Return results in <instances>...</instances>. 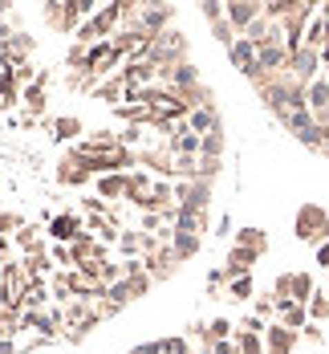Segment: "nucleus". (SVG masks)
Segmentation results:
<instances>
[{
    "mask_svg": "<svg viewBox=\"0 0 329 354\" xmlns=\"http://www.w3.org/2000/svg\"><path fill=\"white\" fill-rule=\"evenodd\" d=\"M187 53H191V41H187V33L171 25L167 33L154 37V41L146 45L139 57H143V62H150V66H154V73H159V70H171V66H183V62H187Z\"/></svg>",
    "mask_w": 329,
    "mask_h": 354,
    "instance_id": "f257e3e1",
    "label": "nucleus"
},
{
    "mask_svg": "<svg viewBox=\"0 0 329 354\" xmlns=\"http://www.w3.org/2000/svg\"><path fill=\"white\" fill-rule=\"evenodd\" d=\"M94 8L98 4H90V0H49V4H41V21L57 33L73 37L86 25V17H94Z\"/></svg>",
    "mask_w": 329,
    "mask_h": 354,
    "instance_id": "f03ea898",
    "label": "nucleus"
},
{
    "mask_svg": "<svg viewBox=\"0 0 329 354\" xmlns=\"http://www.w3.org/2000/svg\"><path fill=\"white\" fill-rule=\"evenodd\" d=\"M118 25H122V0L118 4H98L94 8V17H86V25L73 33L77 45H98V41H110V37L118 33Z\"/></svg>",
    "mask_w": 329,
    "mask_h": 354,
    "instance_id": "7ed1b4c3",
    "label": "nucleus"
},
{
    "mask_svg": "<svg viewBox=\"0 0 329 354\" xmlns=\"http://www.w3.org/2000/svg\"><path fill=\"white\" fill-rule=\"evenodd\" d=\"M292 232H297V241H305V245H326L329 241V208H321V204H301L297 208V216H292Z\"/></svg>",
    "mask_w": 329,
    "mask_h": 354,
    "instance_id": "20e7f679",
    "label": "nucleus"
},
{
    "mask_svg": "<svg viewBox=\"0 0 329 354\" xmlns=\"http://www.w3.org/2000/svg\"><path fill=\"white\" fill-rule=\"evenodd\" d=\"M171 192H175V208L179 212H191V216L212 212V183H203V179H175Z\"/></svg>",
    "mask_w": 329,
    "mask_h": 354,
    "instance_id": "39448f33",
    "label": "nucleus"
},
{
    "mask_svg": "<svg viewBox=\"0 0 329 354\" xmlns=\"http://www.w3.org/2000/svg\"><path fill=\"white\" fill-rule=\"evenodd\" d=\"M281 127L289 131L292 139L301 142V147H309V151H321V131H317V122H313V114L301 106V110H289L285 118H281Z\"/></svg>",
    "mask_w": 329,
    "mask_h": 354,
    "instance_id": "423d86ee",
    "label": "nucleus"
},
{
    "mask_svg": "<svg viewBox=\"0 0 329 354\" xmlns=\"http://www.w3.org/2000/svg\"><path fill=\"white\" fill-rule=\"evenodd\" d=\"M81 216L77 212H57L45 220V236H49V245H73L77 236H81Z\"/></svg>",
    "mask_w": 329,
    "mask_h": 354,
    "instance_id": "0eeeda50",
    "label": "nucleus"
},
{
    "mask_svg": "<svg viewBox=\"0 0 329 354\" xmlns=\"http://www.w3.org/2000/svg\"><path fill=\"white\" fill-rule=\"evenodd\" d=\"M292 77V82H301V86H309V82H317L321 77V53L317 49H297V53H289V70H285Z\"/></svg>",
    "mask_w": 329,
    "mask_h": 354,
    "instance_id": "6e6552de",
    "label": "nucleus"
},
{
    "mask_svg": "<svg viewBox=\"0 0 329 354\" xmlns=\"http://www.w3.org/2000/svg\"><path fill=\"white\" fill-rule=\"evenodd\" d=\"M264 17V0H228L223 4V21L236 29V37L244 33L252 21H260Z\"/></svg>",
    "mask_w": 329,
    "mask_h": 354,
    "instance_id": "1a4fd4ad",
    "label": "nucleus"
},
{
    "mask_svg": "<svg viewBox=\"0 0 329 354\" xmlns=\"http://www.w3.org/2000/svg\"><path fill=\"white\" fill-rule=\"evenodd\" d=\"M305 110L313 114L317 131H329V82L326 77H317V82L305 86Z\"/></svg>",
    "mask_w": 329,
    "mask_h": 354,
    "instance_id": "9d476101",
    "label": "nucleus"
},
{
    "mask_svg": "<svg viewBox=\"0 0 329 354\" xmlns=\"http://www.w3.org/2000/svg\"><path fill=\"white\" fill-rule=\"evenodd\" d=\"M143 265H146V273H150V281L159 285V281H171L175 273H179V257L171 252V245H159L150 257H143Z\"/></svg>",
    "mask_w": 329,
    "mask_h": 354,
    "instance_id": "9b49d317",
    "label": "nucleus"
},
{
    "mask_svg": "<svg viewBox=\"0 0 329 354\" xmlns=\"http://www.w3.org/2000/svg\"><path fill=\"white\" fill-rule=\"evenodd\" d=\"M49 82H53L49 70H41L33 86H25V90H21V106H25L29 118H41V114H45V106H49Z\"/></svg>",
    "mask_w": 329,
    "mask_h": 354,
    "instance_id": "f8f14e48",
    "label": "nucleus"
},
{
    "mask_svg": "<svg viewBox=\"0 0 329 354\" xmlns=\"http://www.w3.org/2000/svg\"><path fill=\"white\" fill-rule=\"evenodd\" d=\"M301 346V334L297 330H285L281 322H268L264 326V354H292Z\"/></svg>",
    "mask_w": 329,
    "mask_h": 354,
    "instance_id": "ddd939ff",
    "label": "nucleus"
},
{
    "mask_svg": "<svg viewBox=\"0 0 329 354\" xmlns=\"http://www.w3.org/2000/svg\"><path fill=\"white\" fill-rule=\"evenodd\" d=\"M12 248L21 252V257H33V252H45L49 248V236H45V224H29L25 220V228L12 236Z\"/></svg>",
    "mask_w": 329,
    "mask_h": 354,
    "instance_id": "4468645a",
    "label": "nucleus"
},
{
    "mask_svg": "<svg viewBox=\"0 0 329 354\" xmlns=\"http://www.w3.org/2000/svg\"><path fill=\"white\" fill-rule=\"evenodd\" d=\"M256 252H248V248H228V261H223V273H228V281H236V277H252V269H256Z\"/></svg>",
    "mask_w": 329,
    "mask_h": 354,
    "instance_id": "2eb2a0df",
    "label": "nucleus"
},
{
    "mask_svg": "<svg viewBox=\"0 0 329 354\" xmlns=\"http://www.w3.org/2000/svg\"><path fill=\"white\" fill-rule=\"evenodd\" d=\"M53 179H57V183H66V187H86V183H94V176L81 167V159H77V155H66V159L57 163Z\"/></svg>",
    "mask_w": 329,
    "mask_h": 354,
    "instance_id": "dca6fc26",
    "label": "nucleus"
},
{
    "mask_svg": "<svg viewBox=\"0 0 329 354\" xmlns=\"http://www.w3.org/2000/svg\"><path fill=\"white\" fill-rule=\"evenodd\" d=\"M150 183H154V176H150V171H143V167L126 171V204H134V208L143 212L146 196H150Z\"/></svg>",
    "mask_w": 329,
    "mask_h": 354,
    "instance_id": "f3484780",
    "label": "nucleus"
},
{
    "mask_svg": "<svg viewBox=\"0 0 329 354\" xmlns=\"http://www.w3.org/2000/svg\"><path fill=\"white\" fill-rule=\"evenodd\" d=\"M45 127H49V135H53L57 142H77L81 135H86L81 118H73V114H57V118H49Z\"/></svg>",
    "mask_w": 329,
    "mask_h": 354,
    "instance_id": "a211bd4d",
    "label": "nucleus"
},
{
    "mask_svg": "<svg viewBox=\"0 0 329 354\" xmlns=\"http://www.w3.org/2000/svg\"><path fill=\"white\" fill-rule=\"evenodd\" d=\"M256 66H260V73H285L289 70V49L285 45H264V49H256Z\"/></svg>",
    "mask_w": 329,
    "mask_h": 354,
    "instance_id": "6ab92c4d",
    "label": "nucleus"
},
{
    "mask_svg": "<svg viewBox=\"0 0 329 354\" xmlns=\"http://www.w3.org/2000/svg\"><path fill=\"white\" fill-rule=\"evenodd\" d=\"M223 118H219V106H195L187 118H183V127L191 131V135H208L212 127H219Z\"/></svg>",
    "mask_w": 329,
    "mask_h": 354,
    "instance_id": "aec40b11",
    "label": "nucleus"
},
{
    "mask_svg": "<svg viewBox=\"0 0 329 354\" xmlns=\"http://www.w3.org/2000/svg\"><path fill=\"white\" fill-rule=\"evenodd\" d=\"M53 306V293H49V281H29L25 293H21V310L33 314V310H49Z\"/></svg>",
    "mask_w": 329,
    "mask_h": 354,
    "instance_id": "412c9836",
    "label": "nucleus"
},
{
    "mask_svg": "<svg viewBox=\"0 0 329 354\" xmlns=\"http://www.w3.org/2000/svg\"><path fill=\"white\" fill-rule=\"evenodd\" d=\"M232 245H236V248H248V252H256V257H264V252H268V232H264V228H248V224H244V228H236V232H232Z\"/></svg>",
    "mask_w": 329,
    "mask_h": 354,
    "instance_id": "4be33fe9",
    "label": "nucleus"
},
{
    "mask_svg": "<svg viewBox=\"0 0 329 354\" xmlns=\"http://www.w3.org/2000/svg\"><path fill=\"white\" fill-rule=\"evenodd\" d=\"M94 192H98V200L118 204V200H126V176H98L94 179Z\"/></svg>",
    "mask_w": 329,
    "mask_h": 354,
    "instance_id": "5701e85b",
    "label": "nucleus"
},
{
    "mask_svg": "<svg viewBox=\"0 0 329 354\" xmlns=\"http://www.w3.org/2000/svg\"><path fill=\"white\" fill-rule=\"evenodd\" d=\"M143 354H195V351H191V342L183 334H167V338L143 342Z\"/></svg>",
    "mask_w": 329,
    "mask_h": 354,
    "instance_id": "b1692460",
    "label": "nucleus"
},
{
    "mask_svg": "<svg viewBox=\"0 0 329 354\" xmlns=\"http://www.w3.org/2000/svg\"><path fill=\"white\" fill-rule=\"evenodd\" d=\"M90 94H94L98 102H110V106H122V102H126V86H122V77H118V73L106 77V82H98Z\"/></svg>",
    "mask_w": 329,
    "mask_h": 354,
    "instance_id": "393cba45",
    "label": "nucleus"
},
{
    "mask_svg": "<svg viewBox=\"0 0 329 354\" xmlns=\"http://www.w3.org/2000/svg\"><path fill=\"white\" fill-rule=\"evenodd\" d=\"M199 248H203V236H195V232H175V228H171V252H175L179 261L199 257Z\"/></svg>",
    "mask_w": 329,
    "mask_h": 354,
    "instance_id": "a878e982",
    "label": "nucleus"
},
{
    "mask_svg": "<svg viewBox=\"0 0 329 354\" xmlns=\"http://www.w3.org/2000/svg\"><path fill=\"white\" fill-rule=\"evenodd\" d=\"M277 322H281L285 330H297V334H301V330L309 326V314H305V306H297V301H281V306H277Z\"/></svg>",
    "mask_w": 329,
    "mask_h": 354,
    "instance_id": "bb28decb",
    "label": "nucleus"
},
{
    "mask_svg": "<svg viewBox=\"0 0 329 354\" xmlns=\"http://www.w3.org/2000/svg\"><path fill=\"white\" fill-rule=\"evenodd\" d=\"M228 57H232V66L244 73V77H248V73L256 70V45H248L244 37H236V45L228 49Z\"/></svg>",
    "mask_w": 329,
    "mask_h": 354,
    "instance_id": "cd10ccee",
    "label": "nucleus"
},
{
    "mask_svg": "<svg viewBox=\"0 0 329 354\" xmlns=\"http://www.w3.org/2000/svg\"><path fill=\"white\" fill-rule=\"evenodd\" d=\"M17 106H21V86H17L12 70H0V114H8Z\"/></svg>",
    "mask_w": 329,
    "mask_h": 354,
    "instance_id": "c85d7f7f",
    "label": "nucleus"
},
{
    "mask_svg": "<svg viewBox=\"0 0 329 354\" xmlns=\"http://www.w3.org/2000/svg\"><path fill=\"white\" fill-rule=\"evenodd\" d=\"M236 338V322L232 318H212L203 326V342L208 346H216V342H232Z\"/></svg>",
    "mask_w": 329,
    "mask_h": 354,
    "instance_id": "c756f323",
    "label": "nucleus"
},
{
    "mask_svg": "<svg viewBox=\"0 0 329 354\" xmlns=\"http://www.w3.org/2000/svg\"><path fill=\"white\" fill-rule=\"evenodd\" d=\"M223 147H228L223 122H219V127H212L208 135H199V155H208V159H223Z\"/></svg>",
    "mask_w": 329,
    "mask_h": 354,
    "instance_id": "7c9ffc66",
    "label": "nucleus"
},
{
    "mask_svg": "<svg viewBox=\"0 0 329 354\" xmlns=\"http://www.w3.org/2000/svg\"><path fill=\"white\" fill-rule=\"evenodd\" d=\"M118 252H122V261L143 257V232H139V228H122V232H118Z\"/></svg>",
    "mask_w": 329,
    "mask_h": 354,
    "instance_id": "2f4dec72",
    "label": "nucleus"
},
{
    "mask_svg": "<svg viewBox=\"0 0 329 354\" xmlns=\"http://www.w3.org/2000/svg\"><path fill=\"white\" fill-rule=\"evenodd\" d=\"M313 289H317L313 273H305V269H297V273H292V301H297V306H309Z\"/></svg>",
    "mask_w": 329,
    "mask_h": 354,
    "instance_id": "473e14b6",
    "label": "nucleus"
},
{
    "mask_svg": "<svg viewBox=\"0 0 329 354\" xmlns=\"http://www.w3.org/2000/svg\"><path fill=\"white\" fill-rule=\"evenodd\" d=\"M305 314H309V322H313V326H321V322L329 318V293H326V289H313V297H309Z\"/></svg>",
    "mask_w": 329,
    "mask_h": 354,
    "instance_id": "72a5a7b5",
    "label": "nucleus"
},
{
    "mask_svg": "<svg viewBox=\"0 0 329 354\" xmlns=\"http://www.w3.org/2000/svg\"><path fill=\"white\" fill-rule=\"evenodd\" d=\"M256 297V281L252 277H236L228 281V301H252Z\"/></svg>",
    "mask_w": 329,
    "mask_h": 354,
    "instance_id": "f704fd0d",
    "label": "nucleus"
},
{
    "mask_svg": "<svg viewBox=\"0 0 329 354\" xmlns=\"http://www.w3.org/2000/svg\"><path fill=\"white\" fill-rule=\"evenodd\" d=\"M252 314L260 322H277V297H272V293H256L252 297Z\"/></svg>",
    "mask_w": 329,
    "mask_h": 354,
    "instance_id": "c9c22d12",
    "label": "nucleus"
},
{
    "mask_svg": "<svg viewBox=\"0 0 329 354\" xmlns=\"http://www.w3.org/2000/svg\"><path fill=\"white\" fill-rule=\"evenodd\" d=\"M219 171H223V159H208V155H199V159H195V179H203V183H216Z\"/></svg>",
    "mask_w": 329,
    "mask_h": 354,
    "instance_id": "e433bc0d",
    "label": "nucleus"
},
{
    "mask_svg": "<svg viewBox=\"0 0 329 354\" xmlns=\"http://www.w3.org/2000/svg\"><path fill=\"white\" fill-rule=\"evenodd\" d=\"M21 228H25V216L21 212H8V208L0 212V241H12Z\"/></svg>",
    "mask_w": 329,
    "mask_h": 354,
    "instance_id": "4c0bfd02",
    "label": "nucleus"
},
{
    "mask_svg": "<svg viewBox=\"0 0 329 354\" xmlns=\"http://www.w3.org/2000/svg\"><path fill=\"white\" fill-rule=\"evenodd\" d=\"M236 351L240 354H264V338H260V334H240V330H236Z\"/></svg>",
    "mask_w": 329,
    "mask_h": 354,
    "instance_id": "58836bf2",
    "label": "nucleus"
},
{
    "mask_svg": "<svg viewBox=\"0 0 329 354\" xmlns=\"http://www.w3.org/2000/svg\"><path fill=\"white\" fill-rule=\"evenodd\" d=\"M49 261H53V269H73L70 245H49Z\"/></svg>",
    "mask_w": 329,
    "mask_h": 354,
    "instance_id": "ea45409f",
    "label": "nucleus"
},
{
    "mask_svg": "<svg viewBox=\"0 0 329 354\" xmlns=\"http://www.w3.org/2000/svg\"><path fill=\"white\" fill-rule=\"evenodd\" d=\"M272 297H277V306H281V301H292V273H281V277L272 281Z\"/></svg>",
    "mask_w": 329,
    "mask_h": 354,
    "instance_id": "a19ab883",
    "label": "nucleus"
},
{
    "mask_svg": "<svg viewBox=\"0 0 329 354\" xmlns=\"http://www.w3.org/2000/svg\"><path fill=\"white\" fill-rule=\"evenodd\" d=\"M212 37H216V41L223 45V49H232V45H236V29H232L228 21H219V25H212Z\"/></svg>",
    "mask_w": 329,
    "mask_h": 354,
    "instance_id": "79ce46f5",
    "label": "nucleus"
},
{
    "mask_svg": "<svg viewBox=\"0 0 329 354\" xmlns=\"http://www.w3.org/2000/svg\"><path fill=\"white\" fill-rule=\"evenodd\" d=\"M199 12H203V21H208V25H219V21H223V4H219V0H203V4H199Z\"/></svg>",
    "mask_w": 329,
    "mask_h": 354,
    "instance_id": "37998d69",
    "label": "nucleus"
},
{
    "mask_svg": "<svg viewBox=\"0 0 329 354\" xmlns=\"http://www.w3.org/2000/svg\"><path fill=\"white\" fill-rule=\"evenodd\" d=\"M264 326H268V322H260L256 314H244V322H240L236 330H240V334H260V338H264Z\"/></svg>",
    "mask_w": 329,
    "mask_h": 354,
    "instance_id": "c03bdc74",
    "label": "nucleus"
},
{
    "mask_svg": "<svg viewBox=\"0 0 329 354\" xmlns=\"http://www.w3.org/2000/svg\"><path fill=\"white\" fill-rule=\"evenodd\" d=\"M301 342H309V346H321V342H326V334H321V326H313V322H309V326L301 330Z\"/></svg>",
    "mask_w": 329,
    "mask_h": 354,
    "instance_id": "a18cd8bd",
    "label": "nucleus"
},
{
    "mask_svg": "<svg viewBox=\"0 0 329 354\" xmlns=\"http://www.w3.org/2000/svg\"><path fill=\"white\" fill-rule=\"evenodd\" d=\"M219 289H228V273L223 269H212L208 273V293H219Z\"/></svg>",
    "mask_w": 329,
    "mask_h": 354,
    "instance_id": "49530a36",
    "label": "nucleus"
},
{
    "mask_svg": "<svg viewBox=\"0 0 329 354\" xmlns=\"http://www.w3.org/2000/svg\"><path fill=\"white\" fill-rule=\"evenodd\" d=\"M199 354H240V351H236V338H232V342H216V346H203Z\"/></svg>",
    "mask_w": 329,
    "mask_h": 354,
    "instance_id": "de8ad7c7",
    "label": "nucleus"
},
{
    "mask_svg": "<svg viewBox=\"0 0 329 354\" xmlns=\"http://www.w3.org/2000/svg\"><path fill=\"white\" fill-rule=\"evenodd\" d=\"M313 265H317V269H329V241L313 248Z\"/></svg>",
    "mask_w": 329,
    "mask_h": 354,
    "instance_id": "09e8293b",
    "label": "nucleus"
},
{
    "mask_svg": "<svg viewBox=\"0 0 329 354\" xmlns=\"http://www.w3.org/2000/svg\"><path fill=\"white\" fill-rule=\"evenodd\" d=\"M216 236H232V216H219L216 220Z\"/></svg>",
    "mask_w": 329,
    "mask_h": 354,
    "instance_id": "8fccbe9b",
    "label": "nucleus"
},
{
    "mask_svg": "<svg viewBox=\"0 0 329 354\" xmlns=\"http://www.w3.org/2000/svg\"><path fill=\"white\" fill-rule=\"evenodd\" d=\"M0 354H17V342L12 338H0Z\"/></svg>",
    "mask_w": 329,
    "mask_h": 354,
    "instance_id": "3c124183",
    "label": "nucleus"
},
{
    "mask_svg": "<svg viewBox=\"0 0 329 354\" xmlns=\"http://www.w3.org/2000/svg\"><path fill=\"white\" fill-rule=\"evenodd\" d=\"M126 354H143V346H134V351H126Z\"/></svg>",
    "mask_w": 329,
    "mask_h": 354,
    "instance_id": "603ef678",
    "label": "nucleus"
},
{
    "mask_svg": "<svg viewBox=\"0 0 329 354\" xmlns=\"http://www.w3.org/2000/svg\"><path fill=\"white\" fill-rule=\"evenodd\" d=\"M0 212H4V200H0Z\"/></svg>",
    "mask_w": 329,
    "mask_h": 354,
    "instance_id": "864d4df0",
    "label": "nucleus"
}]
</instances>
